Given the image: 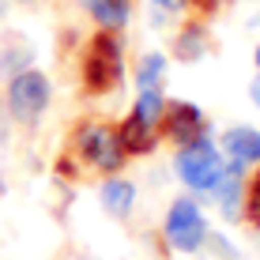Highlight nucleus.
Here are the masks:
<instances>
[{"label":"nucleus","mask_w":260,"mask_h":260,"mask_svg":"<svg viewBox=\"0 0 260 260\" xmlns=\"http://www.w3.org/2000/svg\"><path fill=\"white\" fill-rule=\"evenodd\" d=\"M72 151L79 155V162H87L91 170L98 174H117L124 166V143H121V132L117 124L110 121H79L76 128H72Z\"/></svg>","instance_id":"nucleus-1"},{"label":"nucleus","mask_w":260,"mask_h":260,"mask_svg":"<svg viewBox=\"0 0 260 260\" xmlns=\"http://www.w3.org/2000/svg\"><path fill=\"white\" fill-rule=\"evenodd\" d=\"M121 83V46L113 30H98L83 49V91L110 94Z\"/></svg>","instance_id":"nucleus-2"},{"label":"nucleus","mask_w":260,"mask_h":260,"mask_svg":"<svg viewBox=\"0 0 260 260\" xmlns=\"http://www.w3.org/2000/svg\"><path fill=\"white\" fill-rule=\"evenodd\" d=\"M49 106V79L42 72H19L8 87V110L15 121L30 124L42 117V110Z\"/></svg>","instance_id":"nucleus-3"},{"label":"nucleus","mask_w":260,"mask_h":260,"mask_svg":"<svg viewBox=\"0 0 260 260\" xmlns=\"http://www.w3.org/2000/svg\"><path fill=\"white\" fill-rule=\"evenodd\" d=\"M177 174H181L185 185H192V189H215V185H219L222 158L215 155L208 136L189 143V147H181V155H177Z\"/></svg>","instance_id":"nucleus-4"},{"label":"nucleus","mask_w":260,"mask_h":260,"mask_svg":"<svg viewBox=\"0 0 260 260\" xmlns=\"http://www.w3.org/2000/svg\"><path fill=\"white\" fill-rule=\"evenodd\" d=\"M158 136L174 140L177 147H189L208 136V121L192 102H170L162 106V117H158Z\"/></svg>","instance_id":"nucleus-5"},{"label":"nucleus","mask_w":260,"mask_h":260,"mask_svg":"<svg viewBox=\"0 0 260 260\" xmlns=\"http://www.w3.org/2000/svg\"><path fill=\"white\" fill-rule=\"evenodd\" d=\"M166 238L174 249H181V253H192V249H200L204 241V215L196 211L192 200H174V208L166 215Z\"/></svg>","instance_id":"nucleus-6"},{"label":"nucleus","mask_w":260,"mask_h":260,"mask_svg":"<svg viewBox=\"0 0 260 260\" xmlns=\"http://www.w3.org/2000/svg\"><path fill=\"white\" fill-rule=\"evenodd\" d=\"M117 132H121V143H124V155H151L158 143V124L147 121L136 110L117 124Z\"/></svg>","instance_id":"nucleus-7"},{"label":"nucleus","mask_w":260,"mask_h":260,"mask_svg":"<svg viewBox=\"0 0 260 260\" xmlns=\"http://www.w3.org/2000/svg\"><path fill=\"white\" fill-rule=\"evenodd\" d=\"M222 147H226L230 162H256L260 158V132L245 128V124H234V128L222 136Z\"/></svg>","instance_id":"nucleus-8"},{"label":"nucleus","mask_w":260,"mask_h":260,"mask_svg":"<svg viewBox=\"0 0 260 260\" xmlns=\"http://www.w3.org/2000/svg\"><path fill=\"white\" fill-rule=\"evenodd\" d=\"M87 12L98 19L102 30H121L128 23V0H87Z\"/></svg>","instance_id":"nucleus-9"},{"label":"nucleus","mask_w":260,"mask_h":260,"mask_svg":"<svg viewBox=\"0 0 260 260\" xmlns=\"http://www.w3.org/2000/svg\"><path fill=\"white\" fill-rule=\"evenodd\" d=\"M132 185L128 181H121V177H110V181L102 185V204H106V211L110 215H117V219H124V215L132 211Z\"/></svg>","instance_id":"nucleus-10"},{"label":"nucleus","mask_w":260,"mask_h":260,"mask_svg":"<svg viewBox=\"0 0 260 260\" xmlns=\"http://www.w3.org/2000/svg\"><path fill=\"white\" fill-rule=\"evenodd\" d=\"M200 53H204V30L192 23V26H185V30L177 34V42H174V57H177V60H196Z\"/></svg>","instance_id":"nucleus-11"},{"label":"nucleus","mask_w":260,"mask_h":260,"mask_svg":"<svg viewBox=\"0 0 260 260\" xmlns=\"http://www.w3.org/2000/svg\"><path fill=\"white\" fill-rule=\"evenodd\" d=\"M162 68H166V60L158 57V53L143 57V60H140V91H147V87H158V79H162Z\"/></svg>","instance_id":"nucleus-12"},{"label":"nucleus","mask_w":260,"mask_h":260,"mask_svg":"<svg viewBox=\"0 0 260 260\" xmlns=\"http://www.w3.org/2000/svg\"><path fill=\"white\" fill-rule=\"evenodd\" d=\"M245 215L253 226H260V170L253 174V181H249V192H245Z\"/></svg>","instance_id":"nucleus-13"},{"label":"nucleus","mask_w":260,"mask_h":260,"mask_svg":"<svg viewBox=\"0 0 260 260\" xmlns=\"http://www.w3.org/2000/svg\"><path fill=\"white\" fill-rule=\"evenodd\" d=\"M155 4H158V8H174L177 0H155Z\"/></svg>","instance_id":"nucleus-14"},{"label":"nucleus","mask_w":260,"mask_h":260,"mask_svg":"<svg viewBox=\"0 0 260 260\" xmlns=\"http://www.w3.org/2000/svg\"><path fill=\"white\" fill-rule=\"evenodd\" d=\"M256 68H260V46H256Z\"/></svg>","instance_id":"nucleus-15"}]
</instances>
